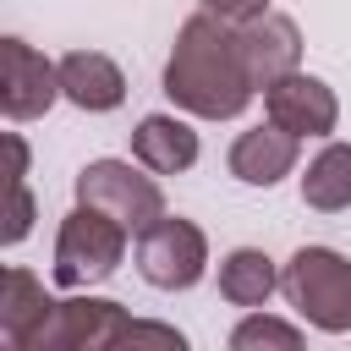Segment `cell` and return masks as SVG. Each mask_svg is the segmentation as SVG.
<instances>
[{
    "mask_svg": "<svg viewBox=\"0 0 351 351\" xmlns=\"http://www.w3.org/2000/svg\"><path fill=\"white\" fill-rule=\"evenodd\" d=\"M165 93L203 115V121H230L252 104V77L241 66V49H236V27L214 11H197L181 22L176 33V49H170V66H165Z\"/></svg>",
    "mask_w": 351,
    "mask_h": 351,
    "instance_id": "obj_1",
    "label": "cell"
},
{
    "mask_svg": "<svg viewBox=\"0 0 351 351\" xmlns=\"http://www.w3.org/2000/svg\"><path fill=\"white\" fill-rule=\"evenodd\" d=\"M280 291H285V302H291L307 324H318V329H329V335L351 329V263H346L340 252H329V247H302V252L280 269Z\"/></svg>",
    "mask_w": 351,
    "mask_h": 351,
    "instance_id": "obj_2",
    "label": "cell"
},
{
    "mask_svg": "<svg viewBox=\"0 0 351 351\" xmlns=\"http://www.w3.org/2000/svg\"><path fill=\"white\" fill-rule=\"evenodd\" d=\"M126 225L110 219L104 208H88L77 203L60 225V241H55V285L66 291H82V285H99L104 274H115L121 252H126Z\"/></svg>",
    "mask_w": 351,
    "mask_h": 351,
    "instance_id": "obj_3",
    "label": "cell"
},
{
    "mask_svg": "<svg viewBox=\"0 0 351 351\" xmlns=\"http://www.w3.org/2000/svg\"><path fill=\"white\" fill-rule=\"evenodd\" d=\"M77 203L104 208V214L121 219L126 230H148V225L165 214L159 181L143 176V170L126 165V159H93V165H82V176H77Z\"/></svg>",
    "mask_w": 351,
    "mask_h": 351,
    "instance_id": "obj_4",
    "label": "cell"
},
{
    "mask_svg": "<svg viewBox=\"0 0 351 351\" xmlns=\"http://www.w3.org/2000/svg\"><path fill=\"white\" fill-rule=\"evenodd\" d=\"M137 269H143V280L159 285V291H186V285H197L203 269H208V241H203V230H197L192 219L159 214L148 230H137Z\"/></svg>",
    "mask_w": 351,
    "mask_h": 351,
    "instance_id": "obj_5",
    "label": "cell"
},
{
    "mask_svg": "<svg viewBox=\"0 0 351 351\" xmlns=\"http://www.w3.org/2000/svg\"><path fill=\"white\" fill-rule=\"evenodd\" d=\"M60 93V66H49L33 44L5 38L0 44V110L11 121H33L55 104Z\"/></svg>",
    "mask_w": 351,
    "mask_h": 351,
    "instance_id": "obj_6",
    "label": "cell"
},
{
    "mask_svg": "<svg viewBox=\"0 0 351 351\" xmlns=\"http://www.w3.org/2000/svg\"><path fill=\"white\" fill-rule=\"evenodd\" d=\"M236 49H241V66H247L252 88H269V82L302 71V33L280 11H263V16L241 22L236 27Z\"/></svg>",
    "mask_w": 351,
    "mask_h": 351,
    "instance_id": "obj_7",
    "label": "cell"
},
{
    "mask_svg": "<svg viewBox=\"0 0 351 351\" xmlns=\"http://www.w3.org/2000/svg\"><path fill=\"white\" fill-rule=\"evenodd\" d=\"M126 329H132V318H126L121 302L77 296V302H55V313L44 318V329L33 335L27 351H44V346H121Z\"/></svg>",
    "mask_w": 351,
    "mask_h": 351,
    "instance_id": "obj_8",
    "label": "cell"
},
{
    "mask_svg": "<svg viewBox=\"0 0 351 351\" xmlns=\"http://www.w3.org/2000/svg\"><path fill=\"white\" fill-rule=\"evenodd\" d=\"M263 110H269L274 126H285V132H296V137H329L335 121H340L335 93H329L318 77H307V71H291V77L269 82V88H263Z\"/></svg>",
    "mask_w": 351,
    "mask_h": 351,
    "instance_id": "obj_9",
    "label": "cell"
},
{
    "mask_svg": "<svg viewBox=\"0 0 351 351\" xmlns=\"http://www.w3.org/2000/svg\"><path fill=\"white\" fill-rule=\"evenodd\" d=\"M296 132H285V126H252V132H241L236 143H230V176L236 181H247V186H274L280 176H291L296 170Z\"/></svg>",
    "mask_w": 351,
    "mask_h": 351,
    "instance_id": "obj_10",
    "label": "cell"
},
{
    "mask_svg": "<svg viewBox=\"0 0 351 351\" xmlns=\"http://www.w3.org/2000/svg\"><path fill=\"white\" fill-rule=\"evenodd\" d=\"M60 93L77 104V110H115L126 99V77L110 55L99 49H71L60 60Z\"/></svg>",
    "mask_w": 351,
    "mask_h": 351,
    "instance_id": "obj_11",
    "label": "cell"
},
{
    "mask_svg": "<svg viewBox=\"0 0 351 351\" xmlns=\"http://www.w3.org/2000/svg\"><path fill=\"white\" fill-rule=\"evenodd\" d=\"M132 159L154 176H176L197 159V132L176 115H143L132 132Z\"/></svg>",
    "mask_w": 351,
    "mask_h": 351,
    "instance_id": "obj_12",
    "label": "cell"
},
{
    "mask_svg": "<svg viewBox=\"0 0 351 351\" xmlns=\"http://www.w3.org/2000/svg\"><path fill=\"white\" fill-rule=\"evenodd\" d=\"M49 313H55V302L44 296V285H38L27 269H5V280H0V335H5L16 351L33 346V335L44 329Z\"/></svg>",
    "mask_w": 351,
    "mask_h": 351,
    "instance_id": "obj_13",
    "label": "cell"
},
{
    "mask_svg": "<svg viewBox=\"0 0 351 351\" xmlns=\"http://www.w3.org/2000/svg\"><path fill=\"white\" fill-rule=\"evenodd\" d=\"M302 203L318 214L351 208V143H324V154L302 176Z\"/></svg>",
    "mask_w": 351,
    "mask_h": 351,
    "instance_id": "obj_14",
    "label": "cell"
},
{
    "mask_svg": "<svg viewBox=\"0 0 351 351\" xmlns=\"http://www.w3.org/2000/svg\"><path fill=\"white\" fill-rule=\"evenodd\" d=\"M274 285H280L274 258L258 252V247H236V252L219 263V296L236 302V307H263Z\"/></svg>",
    "mask_w": 351,
    "mask_h": 351,
    "instance_id": "obj_15",
    "label": "cell"
},
{
    "mask_svg": "<svg viewBox=\"0 0 351 351\" xmlns=\"http://www.w3.org/2000/svg\"><path fill=\"white\" fill-rule=\"evenodd\" d=\"M230 346L236 351H252V346H280V351H296L302 346V335L291 329V324H280V318H247V324H236V335H230Z\"/></svg>",
    "mask_w": 351,
    "mask_h": 351,
    "instance_id": "obj_16",
    "label": "cell"
},
{
    "mask_svg": "<svg viewBox=\"0 0 351 351\" xmlns=\"http://www.w3.org/2000/svg\"><path fill=\"white\" fill-rule=\"evenodd\" d=\"M5 186H11V214H5V247H16V241L27 236V225H33V197H27V181H22V176H11Z\"/></svg>",
    "mask_w": 351,
    "mask_h": 351,
    "instance_id": "obj_17",
    "label": "cell"
},
{
    "mask_svg": "<svg viewBox=\"0 0 351 351\" xmlns=\"http://www.w3.org/2000/svg\"><path fill=\"white\" fill-rule=\"evenodd\" d=\"M203 11H214V16H225L230 27H241V22H252V16H263V11H269V0H203Z\"/></svg>",
    "mask_w": 351,
    "mask_h": 351,
    "instance_id": "obj_18",
    "label": "cell"
}]
</instances>
